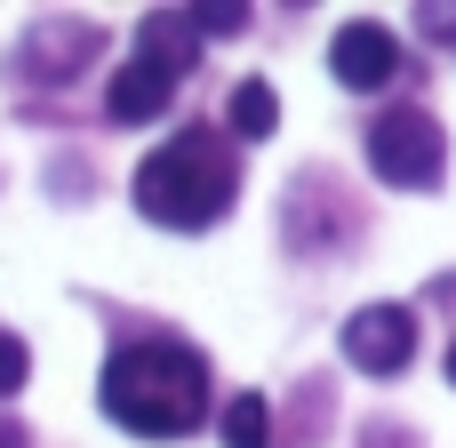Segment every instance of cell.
Segmentation results:
<instances>
[{
	"label": "cell",
	"mask_w": 456,
	"mask_h": 448,
	"mask_svg": "<svg viewBox=\"0 0 456 448\" xmlns=\"http://www.w3.org/2000/svg\"><path fill=\"white\" fill-rule=\"evenodd\" d=\"M96 401L120 433L136 441H176L208 417V361L176 337H144V345H120L96 377Z\"/></svg>",
	"instance_id": "obj_1"
},
{
	"label": "cell",
	"mask_w": 456,
	"mask_h": 448,
	"mask_svg": "<svg viewBox=\"0 0 456 448\" xmlns=\"http://www.w3.org/2000/svg\"><path fill=\"white\" fill-rule=\"evenodd\" d=\"M232 192H240V152L216 128H184L136 168V208L168 232H208L232 208Z\"/></svg>",
	"instance_id": "obj_2"
},
{
	"label": "cell",
	"mask_w": 456,
	"mask_h": 448,
	"mask_svg": "<svg viewBox=\"0 0 456 448\" xmlns=\"http://www.w3.org/2000/svg\"><path fill=\"white\" fill-rule=\"evenodd\" d=\"M369 168H377L393 192H433V184L449 176V136H441V120H433L425 104L377 112V128H369Z\"/></svg>",
	"instance_id": "obj_3"
},
{
	"label": "cell",
	"mask_w": 456,
	"mask_h": 448,
	"mask_svg": "<svg viewBox=\"0 0 456 448\" xmlns=\"http://www.w3.org/2000/svg\"><path fill=\"white\" fill-rule=\"evenodd\" d=\"M345 361L361 377H401L417 361V313L409 305H361L345 321Z\"/></svg>",
	"instance_id": "obj_4"
},
{
	"label": "cell",
	"mask_w": 456,
	"mask_h": 448,
	"mask_svg": "<svg viewBox=\"0 0 456 448\" xmlns=\"http://www.w3.org/2000/svg\"><path fill=\"white\" fill-rule=\"evenodd\" d=\"M329 72H337L345 88H385V80L401 72V40L361 16V24H345V32L329 40Z\"/></svg>",
	"instance_id": "obj_5"
},
{
	"label": "cell",
	"mask_w": 456,
	"mask_h": 448,
	"mask_svg": "<svg viewBox=\"0 0 456 448\" xmlns=\"http://www.w3.org/2000/svg\"><path fill=\"white\" fill-rule=\"evenodd\" d=\"M136 56H144V64H160L168 80H184V72H192V56H200V24H192L184 8H152V16L136 24Z\"/></svg>",
	"instance_id": "obj_6"
},
{
	"label": "cell",
	"mask_w": 456,
	"mask_h": 448,
	"mask_svg": "<svg viewBox=\"0 0 456 448\" xmlns=\"http://www.w3.org/2000/svg\"><path fill=\"white\" fill-rule=\"evenodd\" d=\"M168 96H176V80H168L160 64L128 56V64L112 72V88H104V112H112V120H152V112H168Z\"/></svg>",
	"instance_id": "obj_7"
},
{
	"label": "cell",
	"mask_w": 456,
	"mask_h": 448,
	"mask_svg": "<svg viewBox=\"0 0 456 448\" xmlns=\"http://www.w3.org/2000/svg\"><path fill=\"white\" fill-rule=\"evenodd\" d=\"M88 56H96V24H80V16L40 24V32L24 40V64H32V72H72V64H88Z\"/></svg>",
	"instance_id": "obj_8"
},
{
	"label": "cell",
	"mask_w": 456,
	"mask_h": 448,
	"mask_svg": "<svg viewBox=\"0 0 456 448\" xmlns=\"http://www.w3.org/2000/svg\"><path fill=\"white\" fill-rule=\"evenodd\" d=\"M224 120H232V136H273V128H281V96H273L265 80H240L232 104H224Z\"/></svg>",
	"instance_id": "obj_9"
},
{
	"label": "cell",
	"mask_w": 456,
	"mask_h": 448,
	"mask_svg": "<svg viewBox=\"0 0 456 448\" xmlns=\"http://www.w3.org/2000/svg\"><path fill=\"white\" fill-rule=\"evenodd\" d=\"M265 441H273V409H265L256 393L224 401V448H265Z\"/></svg>",
	"instance_id": "obj_10"
},
{
	"label": "cell",
	"mask_w": 456,
	"mask_h": 448,
	"mask_svg": "<svg viewBox=\"0 0 456 448\" xmlns=\"http://www.w3.org/2000/svg\"><path fill=\"white\" fill-rule=\"evenodd\" d=\"M24 377H32V361H24V345L0 329V401H8V393H24Z\"/></svg>",
	"instance_id": "obj_11"
},
{
	"label": "cell",
	"mask_w": 456,
	"mask_h": 448,
	"mask_svg": "<svg viewBox=\"0 0 456 448\" xmlns=\"http://www.w3.org/2000/svg\"><path fill=\"white\" fill-rule=\"evenodd\" d=\"M184 16H192L200 32H240V24H248V8H232V0H224V8H184Z\"/></svg>",
	"instance_id": "obj_12"
},
{
	"label": "cell",
	"mask_w": 456,
	"mask_h": 448,
	"mask_svg": "<svg viewBox=\"0 0 456 448\" xmlns=\"http://www.w3.org/2000/svg\"><path fill=\"white\" fill-rule=\"evenodd\" d=\"M449 385H456V345H449Z\"/></svg>",
	"instance_id": "obj_13"
}]
</instances>
